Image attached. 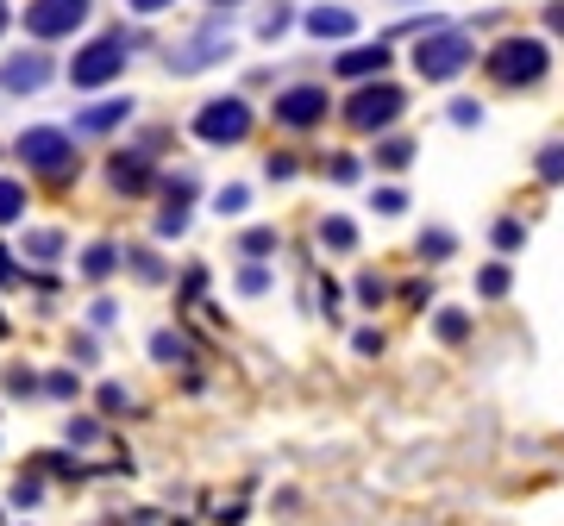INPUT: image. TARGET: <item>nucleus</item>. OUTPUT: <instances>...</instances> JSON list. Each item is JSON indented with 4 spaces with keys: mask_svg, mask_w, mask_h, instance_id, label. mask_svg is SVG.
Returning a JSON list of instances; mask_svg holds the SVG:
<instances>
[{
    "mask_svg": "<svg viewBox=\"0 0 564 526\" xmlns=\"http://www.w3.org/2000/svg\"><path fill=\"white\" fill-rule=\"evenodd\" d=\"M546 44L539 38H502L496 51H489V76H496L502 88H527V82H539L546 76Z\"/></svg>",
    "mask_w": 564,
    "mask_h": 526,
    "instance_id": "f257e3e1",
    "label": "nucleus"
},
{
    "mask_svg": "<svg viewBox=\"0 0 564 526\" xmlns=\"http://www.w3.org/2000/svg\"><path fill=\"white\" fill-rule=\"evenodd\" d=\"M464 63H470V38L452 32V26H439L433 38H420V51H414V69H420L427 82H452Z\"/></svg>",
    "mask_w": 564,
    "mask_h": 526,
    "instance_id": "f03ea898",
    "label": "nucleus"
},
{
    "mask_svg": "<svg viewBox=\"0 0 564 526\" xmlns=\"http://www.w3.org/2000/svg\"><path fill=\"white\" fill-rule=\"evenodd\" d=\"M402 107H408V94L395 88V82H370V88H358L351 94V126L358 132H383V126H395V119H402Z\"/></svg>",
    "mask_w": 564,
    "mask_h": 526,
    "instance_id": "7ed1b4c3",
    "label": "nucleus"
},
{
    "mask_svg": "<svg viewBox=\"0 0 564 526\" xmlns=\"http://www.w3.org/2000/svg\"><path fill=\"white\" fill-rule=\"evenodd\" d=\"M120 69H126V38H94V44L76 51V63H69V82L76 88H107Z\"/></svg>",
    "mask_w": 564,
    "mask_h": 526,
    "instance_id": "20e7f679",
    "label": "nucleus"
},
{
    "mask_svg": "<svg viewBox=\"0 0 564 526\" xmlns=\"http://www.w3.org/2000/svg\"><path fill=\"white\" fill-rule=\"evenodd\" d=\"M251 132V107L232 94V101H207L195 113V138H207V145H239V138Z\"/></svg>",
    "mask_w": 564,
    "mask_h": 526,
    "instance_id": "39448f33",
    "label": "nucleus"
},
{
    "mask_svg": "<svg viewBox=\"0 0 564 526\" xmlns=\"http://www.w3.org/2000/svg\"><path fill=\"white\" fill-rule=\"evenodd\" d=\"M19 157H26L32 170H44V176H63L76 145H69V132H57V126H32V132H19Z\"/></svg>",
    "mask_w": 564,
    "mask_h": 526,
    "instance_id": "423d86ee",
    "label": "nucleus"
},
{
    "mask_svg": "<svg viewBox=\"0 0 564 526\" xmlns=\"http://www.w3.org/2000/svg\"><path fill=\"white\" fill-rule=\"evenodd\" d=\"M88 19V0H32L26 7V32L32 38H69Z\"/></svg>",
    "mask_w": 564,
    "mask_h": 526,
    "instance_id": "0eeeda50",
    "label": "nucleus"
},
{
    "mask_svg": "<svg viewBox=\"0 0 564 526\" xmlns=\"http://www.w3.org/2000/svg\"><path fill=\"white\" fill-rule=\"evenodd\" d=\"M326 107H333V101H326V88H314V82H301V88H289V94H276V126H320V119H326Z\"/></svg>",
    "mask_w": 564,
    "mask_h": 526,
    "instance_id": "6e6552de",
    "label": "nucleus"
},
{
    "mask_svg": "<svg viewBox=\"0 0 564 526\" xmlns=\"http://www.w3.org/2000/svg\"><path fill=\"white\" fill-rule=\"evenodd\" d=\"M44 76H51V63H44L38 51L0 63V88H7V94H32V88H44Z\"/></svg>",
    "mask_w": 564,
    "mask_h": 526,
    "instance_id": "1a4fd4ad",
    "label": "nucleus"
},
{
    "mask_svg": "<svg viewBox=\"0 0 564 526\" xmlns=\"http://www.w3.org/2000/svg\"><path fill=\"white\" fill-rule=\"evenodd\" d=\"M383 69H389V44H358L339 57V76H383Z\"/></svg>",
    "mask_w": 564,
    "mask_h": 526,
    "instance_id": "9d476101",
    "label": "nucleus"
},
{
    "mask_svg": "<svg viewBox=\"0 0 564 526\" xmlns=\"http://www.w3.org/2000/svg\"><path fill=\"white\" fill-rule=\"evenodd\" d=\"M351 26H358V19H351L345 7H314L308 13V32L314 38H351Z\"/></svg>",
    "mask_w": 564,
    "mask_h": 526,
    "instance_id": "9b49d317",
    "label": "nucleus"
},
{
    "mask_svg": "<svg viewBox=\"0 0 564 526\" xmlns=\"http://www.w3.org/2000/svg\"><path fill=\"white\" fill-rule=\"evenodd\" d=\"M126 113H132V101H101V107L76 113V126H82V132H113V126H120Z\"/></svg>",
    "mask_w": 564,
    "mask_h": 526,
    "instance_id": "f8f14e48",
    "label": "nucleus"
},
{
    "mask_svg": "<svg viewBox=\"0 0 564 526\" xmlns=\"http://www.w3.org/2000/svg\"><path fill=\"white\" fill-rule=\"evenodd\" d=\"M145 182H151L145 157H113V188H126V195H145Z\"/></svg>",
    "mask_w": 564,
    "mask_h": 526,
    "instance_id": "ddd939ff",
    "label": "nucleus"
},
{
    "mask_svg": "<svg viewBox=\"0 0 564 526\" xmlns=\"http://www.w3.org/2000/svg\"><path fill=\"white\" fill-rule=\"evenodd\" d=\"M376 163H383V170H408L414 145H408V138H383V145H376Z\"/></svg>",
    "mask_w": 564,
    "mask_h": 526,
    "instance_id": "4468645a",
    "label": "nucleus"
},
{
    "mask_svg": "<svg viewBox=\"0 0 564 526\" xmlns=\"http://www.w3.org/2000/svg\"><path fill=\"white\" fill-rule=\"evenodd\" d=\"M320 238H326L333 251H351V245H358V226H351V220H339V213H333V220H320Z\"/></svg>",
    "mask_w": 564,
    "mask_h": 526,
    "instance_id": "2eb2a0df",
    "label": "nucleus"
},
{
    "mask_svg": "<svg viewBox=\"0 0 564 526\" xmlns=\"http://www.w3.org/2000/svg\"><path fill=\"white\" fill-rule=\"evenodd\" d=\"M533 170H539V182H564V138H552V145L539 151Z\"/></svg>",
    "mask_w": 564,
    "mask_h": 526,
    "instance_id": "dca6fc26",
    "label": "nucleus"
},
{
    "mask_svg": "<svg viewBox=\"0 0 564 526\" xmlns=\"http://www.w3.org/2000/svg\"><path fill=\"white\" fill-rule=\"evenodd\" d=\"M19 213H26V188L0 176V226H7V220H19Z\"/></svg>",
    "mask_w": 564,
    "mask_h": 526,
    "instance_id": "f3484780",
    "label": "nucleus"
},
{
    "mask_svg": "<svg viewBox=\"0 0 564 526\" xmlns=\"http://www.w3.org/2000/svg\"><path fill=\"white\" fill-rule=\"evenodd\" d=\"M26 251H32V257H44V263H51V257L63 251V232H32V238H26Z\"/></svg>",
    "mask_w": 564,
    "mask_h": 526,
    "instance_id": "a211bd4d",
    "label": "nucleus"
},
{
    "mask_svg": "<svg viewBox=\"0 0 564 526\" xmlns=\"http://www.w3.org/2000/svg\"><path fill=\"white\" fill-rule=\"evenodd\" d=\"M477 289H483L489 301H496V295H508V270H502V263H489V270L477 276Z\"/></svg>",
    "mask_w": 564,
    "mask_h": 526,
    "instance_id": "6ab92c4d",
    "label": "nucleus"
},
{
    "mask_svg": "<svg viewBox=\"0 0 564 526\" xmlns=\"http://www.w3.org/2000/svg\"><path fill=\"white\" fill-rule=\"evenodd\" d=\"M420 257H452V232H427V238H420Z\"/></svg>",
    "mask_w": 564,
    "mask_h": 526,
    "instance_id": "aec40b11",
    "label": "nucleus"
},
{
    "mask_svg": "<svg viewBox=\"0 0 564 526\" xmlns=\"http://www.w3.org/2000/svg\"><path fill=\"white\" fill-rule=\"evenodd\" d=\"M464 332H470V320L458 314V307H445V314H439V339H464Z\"/></svg>",
    "mask_w": 564,
    "mask_h": 526,
    "instance_id": "412c9836",
    "label": "nucleus"
},
{
    "mask_svg": "<svg viewBox=\"0 0 564 526\" xmlns=\"http://www.w3.org/2000/svg\"><path fill=\"white\" fill-rule=\"evenodd\" d=\"M496 245H502V251H521V245H527L521 220H502V226H496Z\"/></svg>",
    "mask_w": 564,
    "mask_h": 526,
    "instance_id": "4be33fe9",
    "label": "nucleus"
},
{
    "mask_svg": "<svg viewBox=\"0 0 564 526\" xmlns=\"http://www.w3.org/2000/svg\"><path fill=\"white\" fill-rule=\"evenodd\" d=\"M82 270H88V276H107V270H113V245H94V251L82 257Z\"/></svg>",
    "mask_w": 564,
    "mask_h": 526,
    "instance_id": "5701e85b",
    "label": "nucleus"
},
{
    "mask_svg": "<svg viewBox=\"0 0 564 526\" xmlns=\"http://www.w3.org/2000/svg\"><path fill=\"white\" fill-rule=\"evenodd\" d=\"M383 295H389V282H383V276H358V301H364V307H376Z\"/></svg>",
    "mask_w": 564,
    "mask_h": 526,
    "instance_id": "b1692460",
    "label": "nucleus"
},
{
    "mask_svg": "<svg viewBox=\"0 0 564 526\" xmlns=\"http://www.w3.org/2000/svg\"><path fill=\"white\" fill-rule=\"evenodd\" d=\"M245 251H251V257H264V251H276V232H264V226H257V232H245Z\"/></svg>",
    "mask_w": 564,
    "mask_h": 526,
    "instance_id": "393cba45",
    "label": "nucleus"
},
{
    "mask_svg": "<svg viewBox=\"0 0 564 526\" xmlns=\"http://www.w3.org/2000/svg\"><path fill=\"white\" fill-rule=\"evenodd\" d=\"M402 207H408L402 188H383V195H376V213H402Z\"/></svg>",
    "mask_w": 564,
    "mask_h": 526,
    "instance_id": "a878e982",
    "label": "nucleus"
},
{
    "mask_svg": "<svg viewBox=\"0 0 564 526\" xmlns=\"http://www.w3.org/2000/svg\"><path fill=\"white\" fill-rule=\"evenodd\" d=\"M157 357H163V364H176V357H182V339H170V332H157V345H151Z\"/></svg>",
    "mask_w": 564,
    "mask_h": 526,
    "instance_id": "bb28decb",
    "label": "nucleus"
},
{
    "mask_svg": "<svg viewBox=\"0 0 564 526\" xmlns=\"http://www.w3.org/2000/svg\"><path fill=\"white\" fill-rule=\"evenodd\" d=\"M289 32V7H276V13H264V38H282Z\"/></svg>",
    "mask_w": 564,
    "mask_h": 526,
    "instance_id": "cd10ccee",
    "label": "nucleus"
},
{
    "mask_svg": "<svg viewBox=\"0 0 564 526\" xmlns=\"http://www.w3.org/2000/svg\"><path fill=\"white\" fill-rule=\"evenodd\" d=\"M452 119H458V126H477L483 107H477V101H452Z\"/></svg>",
    "mask_w": 564,
    "mask_h": 526,
    "instance_id": "c85d7f7f",
    "label": "nucleus"
},
{
    "mask_svg": "<svg viewBox=\"0 0 564 526\" xmlns=\"http://www.w3.org/2000/svg\"><path fill=\"white\" fill-rule=\"evenodd\" d=\"M13 501H19V508H32V501H38V476H19V489H13Z\"/></svg>",
    "mask_w": 564,
    "mask_h": 526,
    "instance_id": "c756f323",
    "label": "nucleus"
},
{
    "mask_svg": "<svg viewBox=\"0 0 564 526\" xmlns=\"http://www.w3.org/2000/svg\"><path fill=\"white\" fill-rule=\"evenodd\" d=\"M44 389H51V395H57V401H69V395H76V376H63V370H57V376H51V382H44Z\"/></svg>",
    "mask_w": 564,
    "mask_h": 526,
    "instance_id": "7c9ffc66",
    "label": "nucleus"
},
{
    "mask_svg": "<svg viewBox=\"0 0 564 526\" xmlns=\"http://www.w3.org/2000/svg\"><path fill=\"white\" fill-rule=\"evenodd\" d=\"M94 439H101V433H94V420H76V426H69V445H94Z\"/></svg>",
    "mask_w": 564,
    "mask_h": 526,
    "instance_id": "2f4dec72",
    "label": "nucleus"
},
{
    "mask_svg": "<svg viewBox=\"0 0 564 526\" xmlns=\"http://www.w3.org/2000/svg\"><path fill=\"white\" fill-rule=\"evenodd\" d=\"M264 282H270L264 270H245V276H239V289H245V295H264Z\"/></svg>",
    "mask_w": 564,
    "mask_h": 526,
    "instance_id": "473e14b6",
    "label": "nucleus"
},
{
    "mask_svg": "<svg viewBox=\"0 0 564 526\" xmlns=\"http://www.w3.org/2000/svg\"><path fill=\"white\" fill-rule=\"evenodd\" d=\"M126 7H138V13H163L170 0H126Z\"/></svg>",
    "mask_w": 564,
    "mask_h": 526,
    "instance_id": "72a5a7b5",
    "label": "nucleus"
},
{
    "mask_svg": "<svg viewBox=\"0 0 564 526\" xmlns=\"http://www.w3.org/2000/svg\"><path fill=\"white\" fill-rule=\"evenodd\" d=\"M0 32H7V0H0Z\"/></svg>",
    "mask_w": 564,
    "mask_h": 526,
    "instance_id": "f704fd0d",
    "label": "nucleus"
},
{
    "mask_svg": "<svg viewBox=\"0 0 564 526\" xmlns=\"http://www.w3.org/2000/svg\"><path fill=\"white\" fill-rule=\"evenodd\" d=\"M214 7H232V0H214Z\"/></svg>",
    "mask_w": 564,
    "mask_h": 526,
    "instance_id": "c9c22d12",
    "label": "nucleus"
}]
</instances>
